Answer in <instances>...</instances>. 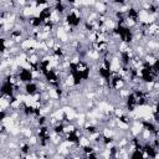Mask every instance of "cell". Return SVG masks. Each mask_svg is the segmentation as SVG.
<instances>
[{"label":"cell","mask_w":159,"mask_h":159,"mask_svg":"<svg viewBox=\"0 0 159 159\" xmlns=\"http://www.w3.org/2000/svg\"><path fill=\"white\" fill-rule=\"evenodd\" d=\"M24 92L29 96H34L35 93L40 92L39 91V86H37V82L36 81H31V82H27L24 84Z\"/></svg>","instance_id":"6da1fadb"}]
</instances>
